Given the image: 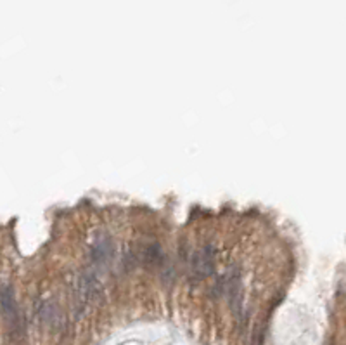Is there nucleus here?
Wrapping results in <instances>:
<instances>
[{"instance_id": "f257e3e1", "label": "nucleus", "mask_w": 346, "mask_h": 345, "mask_svg": "<svg viewBox=\"0 0 346 345\" xmlns=\"http://www.w3.org/2000/svg\"><path fill=\"white\" fill-rule=\"evenodd\" d=\"M0 305H2V312L6 318V323L9 326L12 335H19L23 331V323H21V314L18 309V304L14 300V293L9 288L0 290Z\"/></svg>"}, {"instance_id": "f03ea898", "label": "nucleus", "mask_w": 346, "mask_h": 345, "mask_svg": "<svg viewBox=\"0 0 346 345\" xmlns=\"http://www.w3.org/2000/svg\"><path fill=\"white\" fill-rule=\"evenodd\" d=\"M215 248L210 245H204L197 248L192 254L191 259V271L196 277H208L215 272Z\"/></svg>"}, {"instance_id": "7ed1b4c3", "label": "nucleus", "mask_w": 346, "mask_h": 345, "mask_svg": "<svg viewBox=\"0 0 346 345\" xmlns=\"http://www.w3.org/2000/svg\"><path fill=\"white\" fill-rule=\"evenodd\" d=\"M77 302L78 305H87L90 304V302H94L97 295H100V285L99 281H97L95 276L92 274H87V272H83V274L78 276L77 279Z\"/></svg>"}, {"instance_id": "20e7f679", "label": "nucleus", "mask_w": 346, "mask_h": 345, "mask_svg": "<svg viewBox=\"0 0 346 345\" xmlns=\"http://www.w3.org/2000/svg\"><path fill=\"white\" fill-rule=\"evenodd\" d=\"M90 255H92V260H95L97 264H106L113 255V245L109 236H104V234L95 236L90 248Z\"/></svg>"}, {"instance_id": "39448f33", "label": "nucleus", "mask_w": 346, "mask_h": 345, "mask_svg": "<svg viewBox=\"0 0 346 345\" xmlns=\"http://www.w3.org/2000/svg\"><path fill=\"white\" fill-rule=\"evenodd\" d=\"M223 288L229 293V298L232 302V305L235 307V312L239 314L240 310V302H243V283H240V276L237 272H232L223 279Z\"/></svg>"}]
</instances>
